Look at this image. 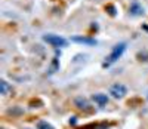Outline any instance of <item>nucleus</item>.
<instances>
[{"mask_svg":"<svg viewBox=\"0 0 148 129\" xmlns=\"http://www.w3.org/2000/svg\"><path fill=\"white\" fill-rule=\"evenodd\" d=\"M25 129H30V128H25Z\"/></svg>","mask_w":148,"mask_h":129,"instance_id":"2eb2a0df","label":"nucleus"},{"mask_svg":"<svg viewBox=\"0 0 148 129\" xmlns=\"http://www.w3.org/2000/svg\"><path fill=\"white\" fill-rule=\"evenodd\" d=\"M110 95L116 98V99H121L127 95V86L123 85V83H113L110 86Z\"/></svg>","mask_w":148,"mask_h":129,"instance_id":"7ed1b4c3","label":"nucleus"},{"mask_svg":"<svg viewBox=\"0 0 148 129\" xmlns=\"http://www.w3.org/2000/svg\"><path fill=\"white\" fill-rule=\"evenodd\" d=\"M107 12L111 15V17H116V14H117V10H116V6L114 5H107Z\"/></svg>","mask_w":148,"mask_h":129,"instance_id":"f8f14e48","label":"nucleus"},{"mask_svg":"<svg viewBox=\"0 0 148 129\" xmlns=\"http://www.w3.org/2000/svg\"><path fill=\"white\" fill-rule=\"evenodd\" d=\"M43 42H46L47 45H51L53 48H65L68 45V40L64 39L62 36H58V34H52V33H47L43 34Z\"/></svg>","mask_w":148,"mask_h":129,"instance_id":"f03ea898","label":"nucleus"},{"mask_svg":"<svg viewBox=\"0 0 148 129\" xmlns=\"http://www.w3.org/2000/svg\"><path fill=\"white\" fill-rule=\"evenodd\" d=\"M6 114H8V116H12V117H19V116L24 114V110H22L21 107H18V106L9 107V108L6 110Z\"/></svg>","mask_w":148,"mask_h":129,"instance_id":"6e6552de","label":"nucleus"},{"mask_svg":"<svg viewBox=\"0 0 148 129\" xmlns=\"http://www.w3.org/2000/svg\"><path fill=\"white\" fill-rule=\"evenodd\" d=\"M92 99H93V102L95 104H98L99 107H104V106H107L108 104V101H110V98H108V95L107 94H93L92 95Z\"/></svg>","mask_w":148,"mask_h":129,"instance_id":"0eeeda50","label":"nucleus"},{"mask_svg":"<svg viewBox=\"0 0 148 129\" xmlns=\"http://www.w3.org/2000/svg\"><path fill=\"white\" fill-rule=\"evenodd\" d=\"M36 128L37 129H55L49 122H46V120H39L37 122V125H36Z\"/></svg>","mask_w":148,"mask_h":129,"instance_id":"9b49d317","label":"nucleus"},{"mask_svg":"<svg viewBox=\"0 0 148 129\" xmlns=\"http://www.w3.org/2000/svg\"><path fill=\"white\" fill-rule=\"evenodd\" d=\"M9 91H10L9 83H8L5 79H2V80H0V94H2V95H8Z\"/></svg>","mask_w":148,"mask_h":129,"instance_id":"1a4fd4ad","label":"nucleus"},{"mask_svg":"<svg viewBox=\"0 0 148 129\" xmlns=\"http://www.w3.org/2000/svg\"><path fill=\"white\" fill-rule=\"evenodd\" d=\"M73 102H74V107L82 110V111H86V113H90L92 111V106H90L89 99L86 98V97H83V95L76 97V98L73 99Z\"/></svg>","mask_w":148,"mask_h":129,"instance_id":"20e7f679","label":"nucleus"},{"mask_svg":"<svg viewBox=\"0 0 148 129\" xmlns=\"http://www.w3.org/2000/svg\"><path fill=\"white\" fill-rule=\"evenodd\" d=\"M126 48H127V43H126V42H120V43L114 45L113 49H111V52H110V55L105 58V61H104V64H102V67L107 68V67H110V66H113L114 62H117V61L121 58V55L125 54Z\"/></svg>","mask_w":148,"mask_h":129,"instance_id":"f257e3e1","label":"nucleus"},{"mask_svg":"<svg viewBox=\"0 0 148 129\" xmlns=\"http://www.w3.org/2000/svg\"><path fill=\"white\" fill-rule=\"evenodd\" d=\"M129 14L132 17H142L145 14V10H144L142 5L138 2V0H133V2L130 3V6H129Z\"/></svg>","mask_w":148,"mask_h":129,"instance_id":"423d86ee","label":"nucleus"},{"mask_svg":"<svg viewBox=\"0 0 148 129\" xmlns=\"http://www.w3.org/2000/svg\"><path fill=\"white\" fill-rule=\"evenodd\" d=\"M2 129H5V128H2Z\"/></svg>","mask_w":148,"mask_h":129,"instance_id":"dca6fc26","label":"nucleus"},{"mask_svg":"<svg viewBox=\"0 0 148 129\" xmlns=\"http://www.w3.org/2000/svg\"><path fill=\"white\" fill-rule=\"evenodd\" d=\"M108 123H92V125H88L84 126V129H108Z\"/></svg>","mask_w":148,"mask_h":129,"instance_id":"9d476101","label":"nucleus"},{"mask_svg":"<svg viewBox=\"0 0 148 129\" xmlns=\"http://www.w3.org/2000/svg\"><path fill=\"white\" fill-rule=\"evenodd\" d=\"M58 68H59V64H58V59L55 58V59L52 61V66H51V68H49V73H55Z\"/></svg>","mask_w":148,"mask_h":129,"instance_id":"ddd939ff","label":"nucleus"},{"mask_svg":"<svg viewBox=\"0 0 148 129\" xmlns=\"http://www.w3.org/2000/svg\"><path fill=\"white\" fill-rule=\"evenodd\" d=\"M68 123L74 126V125H76V123H77V117H76V116H73V117H70V120H68Z\"/></svg>","mask_w":148,"mask_h":129,"instance_id":"4468645a","label":"nucleus"},{"mask_svg":"<svg viewBox=\"0 0 148 129\" xmlns=\"http://www.w3.org/2000/svg\"><path fill=\"white\" fill-rule=\"evenodd\" d=\"M71 42L79 43V45H88V46H95V45H98L96 39L89 37V36H73V37H71Z\"/></svg>","mask_w":148,"mask_h":129,"instance_id":"39448f33","label":"nucleus"}]
</instances>
